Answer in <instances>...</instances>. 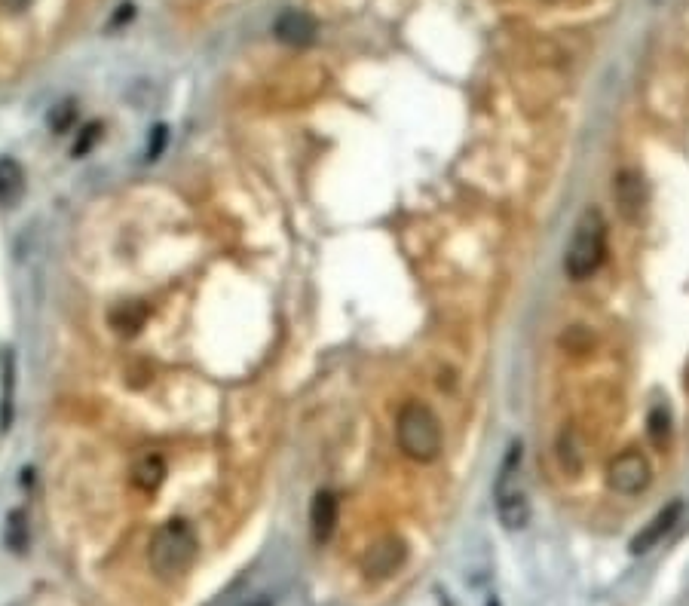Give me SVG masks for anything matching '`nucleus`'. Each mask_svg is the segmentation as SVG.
<instances>
[{"label":"nucleus","mask_w":689,"mask_h":606,"mask_svg":"<svg viewBox=\"0 0 689 606\" xmlns=\"http://www.w3.org/2000/svg\"><path fill=\"white\" fill-rule=\"evenodd\" d=\"M607 251H610V224H607V215L598 206L582 209V215L573 224V236H570L567 255H564V273H567V279L570 282L592 279L604 267Z\"/></svg>","instance_id":"f257e3e1"},{"label":"nucleus","mask_w":689,"mask_h":606,"mask_svg":"<svg viewBox=\"0 0 689 606\" xmlns=\"http://www.w3.org/2000/svg\"><path fill=\"white\" fill-rule=\"evenodd\" d=\"M494 502H497V518L506 530H524L530 524V493L524 481L521 441L509 444L506 457L500 463V472L494 481Z\"/></svg>","instance_id":"f03ea898"},{"label":"nucleus","mask_w":689,"mask_h":606,"mask_svg":"<svg viewBox=\"0 0 689 606\" xmlns=\"http://www.w3.org/2000/svg\"><path fill=\"white\" fill-rule=\"evenodd\" d=\"M396 438L408 460L414 463H432L438 460L441 447H445V435H441V420L435 411L423 401H408L399 411L396 420Z\"/></svg>","instance_id":"7ed1b4c3"},{"label":"nucleus","mask_w":689,"mask_h":606,"mask_svg":"<svg viewBox=\"0 0 689 606\" xmlns=\"http://www.w3.org/2000/svg\"><path fill=\"white\" fill-rule=\"evenodd\" d=\"M196 548H200V542H196V533H193L190 524H184V521L163 524L151 539V567H154V573H160L163 579L181 576L193 564Z\"/></svg>","instance_id":"20e7f679"},{"label":"nucleus","mask_w":689,"mask_h":606,"mask_svg":"<svg viewBox=\"0 0 689 606\" xmlns=\"http://www.w3.org/2000/svg\"><path fill=\"white\" fill-rule=\"evenodd\" d=\"M607 484L619 496H641L653 484V466L641 450L628 447L607 466Z\"/></svg>","instance_id":"39448f33"},{"label":"nucleus","mask_w":689,"mask_h":606,"mask_svg":"<svg viewBox=\"0 0 689 606\" xmlns=\"http://www.w3.org/2000/svg\"><path fill=\"white\" fill-rule=\"evenodd\" d=\"M613 199L619 206V215L628 221V224H637L647 209V184H644V175L637 169H622L616 172L613 178Z\"/></svg>","instance_id":"423d86ee"},{"label":"nucleus","mask_w":689,"mask_h":606,"mask_svg":"<svg viewBox=\"0 0 689 606\" xmlns=\"http://www.w3.org/2000/svg\"><path fill=\"white\" fill-rule=\"evenodd\" d=\"M408 558V545L402 536H383L377 539L362 558V570L365 576H374V579H386L396 573Z\"/></svg>","instance_id":"0eeeda50"},{"label":"nucleus","mask_w":689,"mask_h":606,"mask_svg":"<svg viewBox=\"0 0 689 606\" xmlns=\"http://www.w3.org/2000/svg\"><path fill=\"white\" fill-rule=\"evenodd\" d=\"M680 515H683V499H674V502L665 505V509H659V512L650 518V524L631 539V554H647V551H653L656 545H662L665 536L680 524Z\"/></svg>","instance_id":"6e6552de"},{"label":"nucleus","mask_w":689,"mask_h":606,"mask_svg":"<svg viewBox=\"0 0 689 606\" xmlns=\"http://www.w3.org/2000/svg\"><path fill=\"white\" fill-rule=\"evenodd\" d=\"M276 37L285 43V46H310L319 34L316 28V19L304 10H288L276 19Z\"/></svg>","instance_id":"1a4fd4ad"},{"label":"nucleus","mask_w":689,"mask_h":606,"mask_svg":"<svg viewBox=\"0 0 689 606\" xmlns=\"http://www.w3.org/2000/svg\"><path fill=\"white\" fill-rule=\"evenodd\" d=\"M337 512H340L337 496L331 490H319L313 505H310V530H313V539L319 545L331 539V533L337 527Z\"/></svg>","instance_id":"9d476101"},{"label":"nucleus","mask_w":689,"mask_h":606,"mask_svg":"<svg viewBox=\"0 0 689 606\" xmlns=\"http://www.w3.org/2000/svg\"><path fill=\"white\" fill-rule=\"evenodd\" d=\"M163 478H166V463H163L160 453H141V457L135 460V466H132L135 487L144 490V493H151V490H157L163 484Z\"/></svg>","instance_id":"9b49d317"},{"label":"nucleus","mask_w":689,"mask_h":606,"mask_svg":"<svg viewBox=\"0 0 689 606\" xmlns=\"http://www.w3.org/2000/svg\"><path fill=\"white\" fill-rule=\"evenodd\" d=\"M25 193V172L16 160H0V206L13 209Z\"/></svg>","instance_id":"f8f14e48"},{"label":"nucleus","mask_w":689,"mask_h":606,"mask_svg":"<svg viewBox=\"0 0 689 606\" xmlns=\"http://www.w3.org/2000/svg\"><path fill=\"white\" fill-rule=\"evenodd\" d=\"M16 414V356L7 352L4 356V389H0V432L13 426Z\"/></svg>","instance_id":"ddd939ff"},{"label":"nucleus","mask_w":689,"mask_h":606,"mask_svg":"<svg viewBox=\"0 0 689 606\" xmlns=\"http://www.w3.org/2000/svg\"><path fill=\"white\" fill-rule=\"evenodd\" d=\"M582 460H585V453H582V441L576 435L573 426H564L561 435H558V463L567 475H579L582 472Z\"/></svg>","instance_id":"4468645a"},{"label":"nucleus","mask_w":689,"mask_h":606,"mask_svg":"<svg viewBox=\"0 0 689 606\" xmlns=\"http://www.w3.org/2000/svg\"><path fill=\"white\" fill-rule=\"evenodd\" d=\"M147 319V307L144 303H120V307L111 313V328L120 334H135Z\"/></svg>","instance_id":"2eb2a0df"},{"label":"nucleus","mask_w":689,"mask_h":606,"mask_svg":"<svg viewBox=\"0 0 689 606\" xmlns=\"http://www.w3.org/2000/svg\"><path fill=\"white\" fill-rule=\"evenodd\" d=\"M4 542L13 551H25L28 548V518H25V512H10L7 530H4Z\"/></svg>","instance_id":"dca6fc26"},{"label":"nucleus","mask_w":689,"mask_h":606,"mask_svg":"<svg viewBox=\"0 0 689 606\" xmlns=\"http://www.w3.org/2000/svg\"><path fill=\"white\" fill-rule=\"evenodd\" d=\"M650 438H653V444L656 447H668V441H671V417H668V408H653V414H650Z\"/></svg>","instance_id":"f3484780"},{"label":"nucleus","mask_w":689,"mask_h":606,"mask_svg":"<svg viewBox=\"0 0 689 606\" xmlns=\"http://www.w3.org/2000/svg\"><path fill=\"white\" fill-rule=\"evenodd\" d=\"M77 111H74V101H62V105H56L53 111H49V129L53 132H68L71 123H74Z\"/></svg>","instance_id":"a211bd4d"},{"label":"nucleus","mask_w":689,"mask_h":606,"mask_svg":"<svg viewBox=\"0 0 689 606\" xmlns=\"http://www.w3.org/2000/svg\"><path fill=\"white\" fill-rule=\"evenodd\" d=\"M98 135H102V126H98V123H89L86 129H83V135H80V141L74 144V157H83L86 154V150L98 141Z\"/></svg>","instance_id":"6ab92c4d"},{"label":"nucleus","mask_w":689,"mask_h":606,"mask_svg":"<svg viewBox=\"0 0 689 606\" xmlns=\"http://www.w3.org/2000/svg\"><path fill=\"white\" fill-rule=\"evenodd\" d=\"M28 4L31 0H0V7H4L7 13H22V10H28Z\"/></svg>","instance_id":"aec40b11"}]
</instances>
